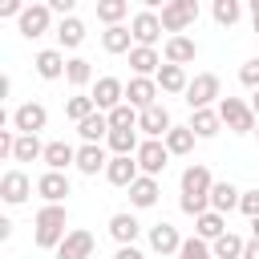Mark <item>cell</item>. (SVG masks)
<instances>
[{"label":"cell","instance_id":"obj_43","mask_svg":"<svg viewBox=\"0 0 259 259\" xmlns=\"http://www.w3.org/2000/svg\"><path fill=\"white\" fill-rule=\"evenodd\" d=\"M239 210H243L247 219H259V190H243V198H239Z\"/></svg>","mask_w":259,"mask_h":259},{"label":"cell","instance_id":"obj_2","mask_svg":"<svg viewBox=\"0 0 259 259\" xmlns=\"http://www.w3.org/2000/svg\"><path fill=\"white\" fill-rule=\"evenodd\" d=\"M36 231H32V243L40 247V251H57L61 243H65V227H69V210L65 206H53V202H45L40 210H36V223H32Z\"/></svg>","mask_w":259,"mask_h":259},{"label":"cell","instance_id":"obj_4","mask_svg":"<svg viewBox=\"0 0 259 259\" xmlns=\"http://www.w3.org/2000/svg\"><path fill=\"white\" fill-rule=\"evenodd\" d=\"M158 16H162V28H166L170 36H182V32L198 20V0H166Z\"/></svg>","mask_w":259,"mask_h":259},{"label":"cell","instance_id":"obj_38","mask_svg":"<svg viewBox=\"0 0 259 259\" xmlns=\"http://www.w3.org/2000/svg\"><path fill=\"white\" fill-rule=\"evenodd\" d=\"M130 12V4L125 0H97V20H105L109 28L113 24H121V16Z\"/></svg>","mask_w":259,"mask_h":259},{"label":"cell","instance_id":"obj_32","mask_svg":"<svg viewBox=\"0 0 259 259\" xmlns=\"http://www.w3.org/2000/svg\"><path fill=\"white\" fill-rule=\"evenodd\" d=\"M45 158V146L36 134H16V150H12V162H36Z\"/></svg>","mask_w":259,"mask_h":259},{"label":"cell","instance_id":"obj_28","mask_svg":"<svg viewBox=\"0 0 259 259\" xmlns=\"http://www.w3.org/2000/svg\"><path fill=\"white\" fill-rule=\"evenodd\" d=\"M105 166H109V158H105V150H101V146H81V150H77V170H81V174L97 178Z\"/></svg>","mask_w":259,"mask_h":259},{"label":"cell","instance_id":"obj_15","mask_svg":"<svg viewBox=\"0 0 259 259\" xmlns=\"http://www.w3.org/2000/svg\"><path fill=\"white\" fill-rule=\"evenodd\" d=\"M93 235L85 231V227H73L69 235H65V243L57 247V259H93Z\"/></svg>","mask_w":259,"mask_h":259},{"label":"cell","instance_id":"obj_36","mask_svg":"<svg viewBox=\"0 0 259 259\" xmlns=\"http://www.w3.org/2000/svg\"><path fill=\"white\" fill-rule=\"evenodd\" d=\"M162 142H166L170 154H190V150H194V130H190V125H174Z\"/></svg>","mask_w":259,"mask_h":259},{"label":"cell","instance_id":"obj_33","mask_svg":"<svg viewBox=\"0 0 259 259\" xmlns=\"http://www.w3.org/2000/svg\"><path fill=\"white\" fill-rule=\"evenodd\" d=\"M57 40H61V49H77V45L85 40V24H81L77 16H65V20L57 24Z\"/></svg>","mask_w":259,"mask_h":259},{"label":"cell","instance_id":"obj_8","mask_svg":"<svg viewBox=\"0 0 259 259\" xmlns=\"http://www.w3.org/2000/svg\"><path fill=\"white\" fill-rule=\"evenodd\" d=\"M45 125H49V109L40 101H24V105L12 109V130L16 134H40Z\"/></svg>","mask_w":259,"mask_h":259},{"label":"cell","instance_id":"obj_17","mask_svg":"<svg viewBox=\"0 0 259 259\" xmlns=\"http://www.w3.org/2000/svg\"><path fill=\"white\" fill-rule=\"evenodd\" d=\"M32 69H36V77L57 81V77H65L69 61H65V53H61V49H40V53L32 57Z\"/></svg>","mask_w":259,"mask_h":259},{"label":"cell","instance_id":"obj_51","mask_svg":"<svg viewBox=\"0 0 259 259\" xmlns=\"http://www.w3.org/2000/svg\"><path fill=\"white\" fill-rule=\"evenodd\" d=\"M255 138H259V125H255Z\"/></svg>","mask_w":259,"mask_h":259},{"label":"cell","instance_id":"obj_42","mask_svg":"<svg viewBox=\"0 0 259 259\" xmlns=\"http://www.w3.org/2000/svg\"><path fill=\"white\" fill-rule=\"evenodd\" d=\"M239 81L255 93L259 89V57H251V61H243V69H239Z\"/></svg>","mask_w":259,"mask_h":259},{"label":"cell","instance_id":"obj_18","mask_svg":"<svg viewBox=\"0 0 259 259\" xmlns=\"http://www.w3.org/2000/svg\"><path fill=\"white\" fill-rule=\"evenodd\" d=\"M162 65H166V61H162L158 49H142V45L130 49V69H134V77H158Z\"/></svg>","mask_w":259,"mask_h":259},{"label":"cell","instance_id":"obj_10","mask_svg":"<svg viewBox=\"0 0 259 259\" xmlns=\"http://www.w3.org/2000/svg\"><path fill=\"white\" fill-rule=\"evenodd\" d=\"M93 105H97L101 113H113L117 105H125V85H121L117 77H97V85H93Z\"/></svg>","mask_w":259,"mask_h":259},{"label":"cell","instance_id":"obj_9","mask_svg":"<svg viewBox=\"0 0 259 259\" xmlns=\"http://www.w3.org/2000/svg\"><path fill=\"white\" fill-rule=\"evenodd\" d=\"M49 20H53V8H49V4H28L16 24H20V36H24V40H36V36L49 32Z\"/></svg>","mask_w":259,"mask_h":259},{"label":"cell","instance_id":"obj_16","mask_svg":"<svg viewBox=\"0 0 259 259\" xmlns=\"http://www.w3.org/2000/svg\"><path fill=\"white\" fill-rule=\"evenodd\" d=\"M194 57H198V45H194L186 32H182V36H166V45H162V61H166V65H178V69H182V65H190Z\"/></svg>","mask_w":259,"mask_h":259},{"label":"cell","instance_id":"obj_24","mask_svg":"<svg viewBox=\"0 0 259 259\" xmlns=\"http://www.w3.org/2000/svg\"><path fill=\"white\" fill-rule=\"evenodd\" d=\"M158 194H162V186H158V178H150V174H142V178L130 186V202H134L138 210H150V206L158 202Z\"/></svg>","mask_w":259,"mask_h":259},{"label":"cell","instance_id":"obj_44","mask_svg":"<svg viewBox=\"0 0 259 259\" xmlns=\"http://www.w3.org/2000/svg\"><path fill=\"white\" fill-rule=\"evenodd\" d=\"M12 150H16V134L0 130V158H12Z\"/></svg>","mask_w":259,"mask_h":259},{"label":"cell","instance_id":"obj_45","mask_svg":"<svg viewBox=\"0 0 259 259\" xmlns=\"http://www.w3.org/2000/svg\"><path fill=\"white\" fill-rule=\"evenodd\" d=\"M49 8H53V12H61V20H65V16H73V0H49Z\"/></svg>","mask_w":259,"mask_h":259},{"label":"cell","instance_id":"obj_22","mask_svg":"<svg viewBox=\"0 0 259 259\" xmlns=\"http://www.w3.org/2000/svg\"><path fill=\"white\" fill-rule=\"evenodd\" d=\"M105 178L113 182V186H134L138 178H142V170H138V158H109V166H105Z\"/></svg>","mask_w":259,"mask_h":259},{"label":"cell","instance_id":"obj_41","mask_svg":"<svg viewBox=\"0 0 259 259\" xmlns=\"http://www.w3.org/2000/svg\"><path fill=\"white\" fill-rule=\"evenodd\" d=\"M178 259H214V255H210V243H202L198 235H190V239H182Z\"/></svg>","mask_w":259,"mask_h":259},{"label":"cell","instance_id":"obj_5","mask_svg":"<svg viewBox=\"0 0 259 259\" xmlns=\"http://www.w3.org/2000/svg\"><path fill=\"white\" fill-rule=\"evenodd\" d=\"M223 97V81L214 73H198L190 85H186V105L190 109H210V101Z\"/></svg>","mask_w":259,"mask_h":259},{"label":"cell","instance_id":"obj_48","mask_svg":"<svg viewBox=\"0 0 259 259\" xmlns=\"http://www.w3.org/2000/svg\"><path fill=\"white\" fill-rule=\"evenodd\" d=\"M251 24H255V32H259V0H251Z\"/></svg>","mask_w":259,"mask_h":259},{"label":"cell","instance_id":"obj_6","mask_svg":"<svg viewBox=\"0 0 259 259\" xmlns=\"http://www.w3.org/2000/svg\"><path fill=\"white\" fill-rule=\"evenodd\" d=\"M130 32H134V45H142V49H154V45H158V36H162L166 28H162V16H158V12L142 8V12H134V20H130Z\"/></svg>","mask_w":259,"mask_h":259},{"label":"cell","instance_id":"obj_47","mask_svg":"<svg viewBox=\"0 0 259 259\" xmlns=\"http://www.w3.org/2000/svg\"><path fill=\"white\" fill-rule=\"evenodd\" d=\"M243 259H259V239H247V247H243Z\"/></svg>","mask_w":259,"mask_h":259},{"label":"cell","instance_id":"obj_34","mask_svg":"<svg viewBox=\"0 0 259 259\" xmlns=\"http://www.w3.org/2000/svg\"><path fill=\"white\" fill-rule=\"evenodd\" d=\"M65 81H69V85H73V89L81 93V89H85V85L93 81V65H89L85 57H69V69H65Z\"/></svg>","mask_w":259,"mask_h":259},{"label":"cell","instance_id":"obj_40","mask_svg":"<svg viewBox=\"0 0 259 259\" xmlns=\"http://www.w3.org/2000/svg\"><path fill=\"white\" fill-rule=\"evenodd\" d=\"M109 130H138V109L134 105H117L109 113Z\"/></svg>","mask_w":259,"mask_h":259},{"label":"cell","instance_id":"obj_39","mask_svg":"<svg viewBox=\"0 0 259 259\" xmlns=\"http://www.w3.org/2000/svg\"><path fill=\"white\" fill-rule=\"evenodd\" d=\"M210 12H214V20H219L223 28H231V24H235V20L243 16L239 0H214V8H210Z\"/></svg>","mask_w":259,"mask_h":259},{"label":"cell","instance_id":"obj_49","mask_svg":"<svg viewBox=\"0 0 259 259\" xmlns=\"http://www.w3.org/2000/svg\"><path fill=\"white\" fill-rule=\"evenodd\" d=\"M251 239H259V219H251Z\"/></svg>","mask_w":259,"mask_h":259},{"label":"cell","instance_id":"obj_30","mask_svg":"<svg viewBox=\"0 0 259 259\" xmlns=\"http://www.w3.org/2000/svg\"><path fill=\"white\" fill-rule=\"evenodd\" d=\"M105 142H109V150H113L117 158H134L138 146H142V142H138V130H109Z\"/></svg>","mask_w":259,"mask_h":259},{"label":"cell","instance_id":"obj_50","mask_svg":"<svg viewBox=\"0 0 259 259\" xmlns=\"http://www.w3.org/2000/svg\"><path fill=\"white\" fill-rule=\"evenodd\" d=\"M251 109H255V117H259V89H255V97H251Z\"/></svg>","mask_w":259,"mask_h":259},{"label":"cell","instance_id":"obj_19","mask_svg":"<svg viewBox=\"0 0 259 259\" xmlns=\"http://www.w3.org/2000/svg\"><path fill=\"white\" fill-rule=\"evenodd\" d=\"M109 235L117 239V247H134L138 235H142V223H138L130 210H117V214L109 219Z\"/></svg>","mask_w":259,"mask_h":259},{"label":"cell","instance_id":"obj_21","mask_svg":"<svg viewBox=\"0 0 259 259\" xmlns=\"http://www.w3.org/2000/svg\"><path fill=\"white\" fill-rule=\"evenodd\" d=\"M45 170H57V174H65V166H77V150L69 146V142H45Z\"/></svg>","mask_w":259,"mask_h":259},{"label":"cell","instance_id":"obj_12","mask_svg":"<svg viewBox=\"0 0 259 259\" xmlns=\"http://www.w3.org/2000/svg\"><path fill=\"white\" fill-rule=\"evenodd\" d=\"M28 194H32V178H28L24 170H4V178H0V198H4L8 206H20V202H28Z\"/></svg>","mask_w":259,"mask_h":259},{"label":"cell","instance_id":"obj_46","mask_svg":"<svg viewBox=\"0 0 259 259\" xmlns=\"http://www.w3.org/2000/svg\"><path fill=\"white\" fill-rule=\"evenodd\" d=\"M113 259H146V255H142L138 247H117V251H113Z\"/></svg>","mask_w":259,"mask_h":259},{"label":"cell","instance_id":"obj_31","mask_svg":"<svg viewBox=\"0 0 259 259\" xmlns=\"http://www.w3.org/2000/svg\"><path fill=\"white\" fill-rule=\"evenodd\" d=\"M154 81H158V89H166V93H186V85H190V81H186V69H178V65H162Z\"/></svg>","mask_w":259,"mask_h":259},{"label":"cell","instance_id":"obj_1","mask_svg":"<svg viewBox=\"0 0 259 259\" xmlns=\"http://www.w3.org/2000/svg\"><path fill=\"white\" fill-rule=\"evenodd\" d=\"M178 186H182V198H178V206H182V214H206L210 210V190H214V178H210V170L202 166V162H194V166H186L182 170V178H178Z\"/></svg>","mask_w":259,"mask_h":259},{"label":"cell","instance_id":"obj_13","mask_svg":"<svg viewBox=\"0 0 259 259\" xmlns=\"http://www.w3.org/2000/svg\"><path fill=\"white\" fill-rule=\"evenodd\" d=\"M125 105H134L138 113L150 109V105H158V81H154V77H130V85H125Z\"/></svg>","mask_w":259,"mask_h":259},{"label":"cell","instance_id":"obj_27","mask_svg":"<svg viewBox=\"0 0 259 259\" xmlns=\"http://www.w3.org/2000/svg\"><path fill=\"white\" fill-rule=\"evenodd\" d=\"M186 125L194 130V138H214L223 130V117H219V109H194Z\"/></svg>","mask_w":259,"mask_h":259},{"label":"cell","instance_id":"obj_7","mask_svg":"<svg viewBox=\"0 0 259 259\" xmlns=\"http://www.w3.org/2000/svg\"><path fill=\"white\" fill-rule=\"evenodd\" d=\"M138 170L142 174H150V178H158L166 166H170V150H166V142H154V138H146L142 146H138Z\"/></svg>","mask_w":259,"mask_h":259},{"label":"cell","instance_id":"obj_26","mask_svg":"<svg viewBox=\"0 0 259 259\" xmlns=\"http://www.w3.org/2000/svg\"><path fill=\"white\" fill-rule=\"evenodd\" d=\"M239 198H243V190H239L235 182H214V190H210V210H219V214L239 210Z\"/></svg>","mask_w":259,"mask_h":259},{"label":"cell","instance_id":"obj_29","mask_svg":"<svg viewBox=\"0 0 259 259\" xmlns=\"http://www.w3.org/2000/svg\"><path fill=\"white\" fill-rule=\"evenodd\" d=\"M101 45H105V53H113V57H117V53H130V49H134V32H130L125 24H113V28L101 32Z\"/></svg>","mask_w":259,"mask_h":259},{"label":"cell","instance_id":"obj_37","mask_svg":"<svg viewBox=\"0 0 259 259\" xmlns=\"http://www.w3.org/2000/svg\"><path fill=\"white\" fill-rule=\"evenodd\" d=\"M243 247H247V243H243L239 235H231V231H227L223 239H214V243H210V255H214V259H243Z\"/></svg>","mask_w":259,"mask_h":259},{"label":"cell","instance_id":"obj_35","mask_svg":"<svg viewBox=\"0 0 259 259\" xmlns=\"http://www.w3.org/2000/svg\"><path fill=\"white\" fill-rule=\"evenodd\" d=\"M89 113H97V105H93V93H73V97L65 101V117H69V121H77V125H81Z\"/></svg>","mask_w":259,"mask_h":259},{"label":"cell","instance_id":"obj_14","mask_svg":"<svg viewBox=\"0 0 259 259\" xmlns=\"http://www.w3.org/2000/svg\"><path fill=\"white\" fill-rule=\"evenodd\" d=\"M36 194H40L45 202H53V206H65V198L73 194V186H69V178H65V174L45 170V174L36 178Z\"/></svg>","mask_w":259,"mask_h":259},{"label":"cell","instance_id":"obj_11","mask_svg":"<svg viewBox=\"0 0 259 259\" xmlns=\"http://www.w3.org/2000/svg\"><path fill=\"white\" fill-rule=\"evenodd\" d=\"M138 130H142L146 138L162 142V138L174 130V121H170V109H166V105H150V109H142V113H138Z\"/></svg>","mask_w":259,"mask_h":259},{"label":"cell","instance_id":"obj_20","mask_svg":"<svg viewBox=\"0 0 259 259\" xmlns=\"http://www.w3.org/2000/svg\"><path fill=\"white\" fill-rule=\"evenodd\" d=\"M150 247H154L158 255H178V251H182V235H178V227H170V223H154V227H150Z\"/></svg>","mask_w":259,"mask_h":259},{"label":"cell","instance_id":"obj_25","mask_svg":"<svg viewBox=\"0 0 259 259\" xmlns=\"http://www.w3.org/2000/svg\"><path fill=\"white\" fill-rule=\"evenodd\" d=\"M194 235H198L202 243H214V239H223V235H227V214H219V210H206V214H198V219H194Z\"/></svg>","mask_w":259,"mask_h":259},{"label":"cell","instance_id":"obj_3","mask_svg":"<svg viewBox=\"0 0 259 259\" xmlns=\"http://www.w3.org/2000/svg\"><path fill=\"white\" fill-rule=\"evenodd\" d=\"M219 117H223V125H227L231 134H255V125H259L255 109H251L243 97H223V101H219Z\"/></svg>","mask_w":259,"mask_h":259},{"label":"cell","instance_id":"obj_23","mask_svg":"<svg viewBox=\"0 0 259 259\" xmlns=\"http://www.w3.org/2000/svg\"><path fill=\"white\" fill-rule=\"evenodd\" d=\"M77 134H81V142L85 146H101V138H109V113H89L81 125H77Z\"/></svg>","mask_w":259,"mask_h":259}]
</instances>
